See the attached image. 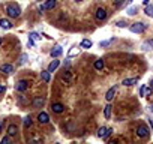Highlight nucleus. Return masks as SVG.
Wrapping results in <instances>:
<instances>
[{"label":"nucleus","mask_w":153,"mask_h":144,"mask_svg":"<svg viewBox=\"0 0 153 144\" xmlns=\"http://www.w3.org/2000/svg\"><path fill=\"white\" fill-rule=\"evenodd\" d=\"M146 29H147V24H144V23H134L129 26V30L132 33H143Z\"/></svg>","instance_id":"1"},{"label":"nucleus","mask_w":153,"mask_h":144,"mask_svg":"<svg viewBox=\"0 0 153 144\" xmlns=\"http://www.w3.org/2000/svg\"><path fill=\"white\" fill-rule=\"evenodd\" d=\"M6 12H8V15L11 17V18L20 17V9H18L17 6H14V5H8L6 6Z\"/></svg>","instance_id":"2"},{"label":"nucleus","mask_w":153,"mask_h":144,"mask_svg":"<svg viewBox=\"0 0 153 144\" xmlns=\"http://www.w3.org/2000/svg\"><path fill=\"white\" fill-rule=\"evenodd\" d=\"M95 15H96V20H98V21H104L105 18H107V11H105L104 8H98Z\"/></svg>","instance_id":"3"},{"label":"nucleus","mask_w":153,"mask_h":144,"mask_svg":"<svg viewBox=\"0 0 153 144\" xmlns=\"http://www.w3.org/2000/svg\"><path fill=\"white\" fill-rule=\"evenodd\" d=\"M27 87H29V83H27L26 80H20V81L17 83V86H15V89L18 90V92H26Z\"/></svg>","instance_id":"4"},{"label":"nucleus","mask_w":153,"mask_h":144,"mask_svg":"<svg viewBox=\"0 0 153 144\" xmlns=\"http://www.w3.org/2000/svg\"><path fill=\"white\" fill-rule=\"evenodd\" d=\"M0 72H3V74H12V72H14V66L9 65V63H5V65L0 66Z\"/></svg>","instance_id":"5"},{"label":"nucleus","mask_w":153,"mask_h":144,"mask_svg":"<svg viewBox=\"0 0 153 144\" xmlns=\"http://www.w3.org/2000/svg\"><path fill=\"white\" fill-rule=\"evenodd\" d=\"M62 53H63V48L60 47V45H56V47H54V48L51 50V53H50V54H51V57L56 59V57H59V56H60Z\"/></svg>","instance_id":"6"},{"label":"nucleus","mask_w":153,"mask_h":144,"mask_svg":"<svg viewBox=\"0 0 153 144\" xmlns=\"http://www.w3.org/2000/svg\"><path fill=\"white\" fill-rule=\"evenodd\" d=\"M147 134H149V129L146 128V126H138V129H137V135L141 138L144 137H147Z\"/></svg>","instance_id":"7"},{"label":"nucleus","mask_w":153,"mask_h":144,"mask_svg":"<svg viewBox=\"0 0 153 144\" xmlns=\"http://www.w3.org/2000/svg\"><path fill=\"white\" fill-rule=\"evenodd\" d=\"M138 80H140L138 77H135V78H125L122 84H123V86H134V84L138 83Z\"/></svg>","instance_id":"8"},{"label":"nucleus","mask_w":153,"mask_h":144,"mask_svg":"<svg viewBox=\"0 0 153 144\" xmlns=\"http://www.w3.org/2000/svg\"><path fill=\"white\" fill-rule=\"evenodd\" d=\"M17 132H18V126L17 125H9L8 126V135H9V137L17 135Z\"/></svg>","instance_id":"9"},{"label":"nucleus","mask_w":153,"mask_h":144,"mask_svg":"<svg viewBox=\"0 0 153 144\" xmlns=\"http://www.w3.org/2000/svg\"><path fill=\"white\" fill-rule=\"evenodd\" d=\"M38 120H39V123H48L50 122V117H48V114L47 113H39V116H38Z\"/></svg>","instance_id":"10"},{"label":"nucleus","mask_w":153,"mask_h":144,"mask_svg":"<svg viewBox=\"0 0 153 144\" xmlns=\"http://www.w3.org/2000/svg\"><path fill=\"white\" fill-rule=\"evenodd\" d=\"M51 108H53V111H54V113H57V114H60V113L65 111V107H63L62 104H59V102H57V104H53Z\"/></svg>","instance_id":"11"},{"label":"nucleus","mask_w":153,"mask_h":144,"mask_svg":"<svg viewBox=\"0 0 153 144\" xmlns=\"http://www.w3.org/2000/svg\"><path fill=\"white\" fill-rule=\"evenodd\" d=\"M116 86L114 87H111L110 90H108V92H107V95H105V99H107V101H113V98H114V95H116Z\"/></svg>","instance_id":"12"},{"label":"nucleus","mask_w":153,"mask_h":144,"mask_svg":"<svg viewBox=\"0 0 153 144\" xmlns=\"http://www.w3.org/2000/svg\"><path fill=\"white\" fill-rule=\"evenodd\" d=\"M59 65H60V60H53L50 63V66H48V72H54V71L59 68Z\"/></svg>","instance_id":"13"},{"label":"nucleus","mask_w":153,"mask_h":144,"mask_svg":"<svg viewBox=\"0 0 153 144\" xmlns=\"http://www.w3.org/2000/svg\"><path fill=\"white\" fill-rule=\"evenodd\" d=\"M0 27H2V29H11V27H12V23L8 21V20H5V18H2V20H0Z\"/></svg>","instance_id":"14"},{"label":"nucleus","mask_w":153,"mask_h":144,"mask_svg":"<svg viewBox=\"0 0 153 144\" xmlns=\"http://www.w3.org/2000/svg\"><path fill=\"white\" fill-rule=\"evenodd\" d=\"M141 48H143V50H153V39L146 41V42L141 45Z\"/></svg>","instance_id":"15"},{"label":"nucleus","mask_w":153,"mask_h":144,"mask_svg":"<svg viewBox=\"0 0 153 144\" xmlns=\"http://www.w3.org/2000/svg\"><path fill=\"white\" fill-rule=\"evenodd\" d=\"M41 78H42V81H45V83H48V81H50V72H48V69L41 72Z\"/></svg>","instance_id":"16"},{"label":"nucleus","mask_w":153,"mask_h":144,"mask_svg":"<svg viewBox=\"0 0 153 144\" xmlns=\"http://www.w3.org/2000/svg\"><path fill=\"white\" fill-rule=\"evenodd\" d=\"M57 5L56 0H47V3H45V9H54Z\"/></svg>","instance_id":"17"},{"label":"nucleus","mask_w":153,"mask_h":144,"mask_svg":"<svg viewBox=\"0 0 153 144\" xmlns=\"http://www.w3.org/2000/svg\"><path fill=\"white\" fill-rule=\"evenodd\" d=\"M95 69L96 71H102L104 69V60L102 59H99V60L95 62Z\"/></svg>","instance_id":"18"},{"label":"nucleus","mask_w":153,"mask_h":144,"mask_svg":"<svg viewBox=\"0 0 153 144\" xmlns=\"http://www.w3.org/2000/svg\"><path fill=\"white\" fill-rule=\"evenodd\" d=\"M92 41H90V39H83V41H81V48H90V47H92Z\"/></svg>","instance_id":"19"},{"label":"nucleus","mask_w":153,"mask_h":144,"mask_svg":"<svg viewBox=\"0 0 153 144\" xmlns=\"http://www.w3.org/2000/svg\"><path fill=\"white\" fill-rule=\"evenodd\" d=\"M78 53H80V48H77V47H72V48H71V51H69V54H68V57L71 59V57L77 56Z\"/></svg>","instance_id":"20"},{"label":"nucleus","mask_w":153,"mask_h":144,"mask_svg":"<svg viewBox=\"0 0 153 144\" xmlns=\"http://www.w3.org/2000/svg\"><path fill=\"white\" fill-rule=\"evenodd\" d=\"M42 105H44V99L42 98H36L35 101H33V107H36V108H39Z\"/></svg>","instance_id":"21"},{"label":"nucleus","mask_w":153,"mask_h":144,"mask_svg":"<svg viewBox=\"0 0 153 144\" xmlns=\"http://www.w3.org/2000/svg\"><path fill=\"white\" fill-rule=\"evenodd\" d=\"M104 116H105V119H110V117H111V105H107V107H105Z\"/></svg>","instance_id":"22"},{"label":"nucleus","mask_w":153,"mask_h":144,"mask_svg":"<svg viewBox=\"0 0 153 144\" xmlns=\"http://www.w3.org/2000/svg\"><path fill=\"white\" fill-rule=\"evenodd\" d=\"M144 12H146L147 17H153V6L147 5V6H146V11H144Z\"/></svg>","instance_id":"23"},{"label":"nucleus","mask_w":153,"mask_h":144,"mask_svg":"<svg viewBox=\"0 0 153 144\" xmlns=\"http://www.w3.org/2000/svg\"><path fill=\"white\" fill-rule=\"evenodd\" d=\"M138 12V8L137 6H131L129 9H128V15H135Z\"/></svg>","instance_id":"24"},{"label":"nucleus","mask_w":153,"mask_h":144,"mask_svg":"<svg viewBox=\"0 0 153 144\" xmlns=\"http://www.w3.org/2000/svg\"><path fill=\"white\" fill-rule=\"evenodd\" d=\"M62 78L65 80V81H69V80H71V71H63Z\"/></svg>","instance_id":"25"},{"label":"nucleus","mask_w":153,"mask_h":144,"mask_svg":"<svg viewBox=\"0 0 153 144\" xmlns=\"http://www.w3.org/2000/svg\"><path fill=\"white\" fill-rule=\"evenodd\" d=\"M29 38H30V39H32V41H33V42H35V41H38V39H39V38H41V36H39V35H38V33H36V32H32V33H30V35H29Z\"/></svg>","instance_id":"26"},{"label":"nucleus","mask_w":153,"mask_h":144,"mask_svg":"<svg viewBox=\"0 0 153 144\" xmlns=\"http://www.w3.org/2000/svg\"><path fill=\"white\" fill-rule=\"evenodd\" d=\"M105 132H107V128H105V126H102V128L98 131V137H99V138H102L104 135H105Z\"/></svg>","instance_id":"27"},{"label":"nucleus","mask_w":153,"mask_h":144,"mask_svg":"<svg viewBox=\"0 0 153 144\" xmlns=\"http://www.w3.org/2000/svg\"><path fill=\"white\" fill-rule=\"evenodd\" d=\"M32 126V119L30 117H26L24 119V128H30Z\"/></svg>","instance_id":"28"},{"label":"nucleus","mask_w":153,"mask_h":144,"mask_svg":"<svg viewBox=\"0 0 153 144\" xmlns=\"http://www.w3.org/2000/svg\"><path fill=\"white\" fill-rule=\"evenodd\" d=\"M111 134H113V128H107V132H105V135H104V137H102V138H104V140H107V138H108V137H110V135H111Z\"/></svg>","instance_id":"29"},{"label":"nucleus","mask_w":153,"mask_h":144,"mask_svg":"<svg viewBox=\"0 0 153 144\" xmlns=\"http://www.w3.org/2000/svg\"><path fill=\"white\" fill-rule=\"evenodd\" d=\"M27 59H29V56H27V54H23V56L20 57V65H24V63L27 62Z\"/></svg>","instance_id":"30"},{"label":"nucleus","mask_w":153,"mask_h":144,"mask_svg":"<svg viewBox=\"0 0 153 144\" xmlns=\"http://www.w3.org/2000/svg\"><path fill=\"white\" fill-rule=\"evenodd\" d=\"M116 26H117V27H120V29H123V27H126L128 24H126V21L120 20V21H117V23H116Z\"/></svg>","instance_id":"31"},{"label":"nucleus","mask_w":153,"mask_h":144,"mask_svg":"<svg viewBox=\"0 0 153 144\" xmlns=\"http://www.w3.org/2000/svg\"><path fill=\"white\" fill-rule=\"evenodd\" d=\"M146 87H147V86H141V89H140V96H146Z\"/></svg>","instance_id":"32"},{"label":"nucleus","mask_w":153,"mask_h":144,"mask_svg":"<svg viewBox=\"0 0 153 144\" xmlns=\"http://www.w3.org/2000/svg\"><path fill=\"white\" fill-rule=\"evenodd\" d=\"M123 3H125V0H114V6H117V8L122 6Z\"/></svg>","instance_id":"33"},{"label":"nucleus","mask_w":153,"mask_h":144,"mask_svg":"<svg viewBox=\"0 0 153 144\" xmlns=\"http://www.w3.org/2000/svg\"><path fill=\"white\" fill-rule=\"evenodd\" d=\"M113 39H108V41H102L101 44H99V45H101V47H107V45H110V42H111Z\"/></svg>","instance_id":"34"},{"label":"nucleus","mask_w":153,"mask_h":144,"mask_svg":"<svg viewBox=\"0 0 153 144\" xmlns=\"http://www.w3.org/2000/svg\"><path fill=\"white\" fill-rule=\"evenodd\" d=\"M9 143H11V138L9 137H3L2 138V144H9Z\"/></svg>","instance_id":"35"},{"label":"nucleus","mask_w":153,"mask_h":144,"mask_svg":"<svg viewBox=\"0 0 153 144\" xmlns=\"http://www.w3.org/2000/svg\"><path fill=\"white\" fill-rule=\"evenodd\" d=\"M152 93H153V90L150 87H146V96H150Z\"/></svg>","instance_id":"36"},{"label":"nucleus","mask_w":153,"mask_h":144,"mask_svg":"<svg viewBox=\"0 0 153 144\" xmlns=\"http://www.w3.org/2000/svg\"><path fill=\"white\" fill-rule=\"evenodd\" d=\"M27 44H29V47H33V45H35V42H33L30 38H29V42H27Z\"/></svg>","instance_id":"37"},{"label":"nucleus","mask_w":153,"mask_h":144,"mask_svg":"<svg viewBox=\"0 0 153 144\" xmlns=\"http://www.w3.org/2000/svg\"><path fill=\"white\" fill-rule=\"evenodd\" d=\"M149 87H150V89H152V90H153V78H152V80H150V84H149Z\"/></svg>","instance_id":"38"},{"label":"nucleus","mask_w":153,"mask_h":144,"mask_svg":"<svg viewBox=\"0 0 153 144\" xmlns=\"http://www.w3.org/2000/svg\"><path fill=\"white\" fill-rule=\"evenodd\" d=\"M3 90H5V86H2V84H0V93H2Z\"/></svg>","instance_id":"39"},{"label":"nucleus","mask_w":153,"mask_h":144,"mask_svg":"<svg viewBox=\"0 0 153 144\" xmlns=\"http://www.w3.org/2000/svg\"><path fill=\"white\" fill-rule=\"evenodd\" d=\"M149 122H150V125H152V129H153V119H152V117L149 119Z\"/></svg>","instance_id":"40"},{"label":"nucleus","mask_w":153,"mask_h":144,"mask_svg":"<svg viewBox=\"0 0 153 144\" xmlns=\"http://www.w3.org/2000/svg\"><path fill=\"white\" fill-rule=\"evenodd\" d=\"M77 2H83V0H77Z\"/></svg>","instance_id":"41"},{"label":"nucleus","mask_w":153,"mask_h":144,"mask_svg":"<svg viewBox=\"0 0 153 144\" xmlns=\"http://www.w3.org/2000/svg\"><path fill=\"white\" fill-rule=\"evenodd\" d=\"M0 45H2V39H0Z\"/></svg>","instance_id":"42"},{"label":"nucleus","mask_w":153,"mask_h":144,"mask_svg":"<svg viewBox=\"0 0 153 144\" xmlns=\"http://www.w3.org/2000/svg\"><path fill=\"white\" fill-rule=\"evenodd\" d=\"M152 111H153V105H152Z\"/></svg>","instance_id":"43"}]
</instances>
